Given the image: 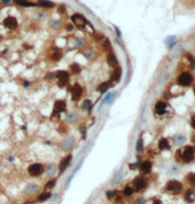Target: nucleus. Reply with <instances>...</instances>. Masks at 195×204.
Masks as SVG:
<instances>
[{
	"instance_id": "32",
	"label": "nucleus",
	"mask_w": 195,
	"mask_h": 204,
	"mask_svg": "<svg viewBox=\"0 0 195 204\" xmlns=\"http://www.w3.org/2000/svg\"><path fill=\"white\" fill-rule=\"evenodd\" d=\"M117 195H118V191H117V190H109L106 192V197L109 200H113V199H116V197H117Z\"/></svg>"
},
{
	"instance_id": "35",
	"label": "nucleus",
	"mask_w": 195,
	"mask_h": 204,
	"mask_svg": "<svg viewBox=\"0 0 195 204\" xmlns=\"http://www.w3.org/2000/svg\"><path fill=\"white\" fill-rule=\"evenodd\" d=\"M90 107H92V102L90 101H84V103H82V109L84 110H90Z\"/></svg>"
},
{
	"instance_id": "42",
	"label": "nucleus",
	"mask_w": 195,
	"mask_h": 204,
	"mask_svg": "<svg viewBox=\"0 0 195 204\" xmlns=\"http://www.w3.org/2000/svg\"><path fill=\"white\" fill-rule=\"evenodd\" d=\"M8 1H11V0H3V3H8Z\"/></svg>"
},
{
	"instance_id": "23",
	"label": "nucleus",
	"mask_w": 195,
	"mask_h": 204,
	"mask_svg": "<svg viewBox=\"0 0 195 204\" xmlns=\"http://www.w3.org/2000/svg\"><path fill=\"white\" fill-rule=\"evenodd\" d=\"M135 150H137V153H138V154H142V153H143V150H145V144H143V138H142V135L138 138V141H137V146H135Z\"/></svg>"
},
{
	"instance_id": "29",
	"label": "nucleus",
	"mask_w": 195,
	"mask_h": 204,
	"mask_svg": "<svg viewBox=\"0 0 195 204\" xmlns=\"http://www.w3.org/2000/svg\"><path fill=\"white\" fill-rule=\"evenodd\" d=\"M45 172L49 176H55L56 175V165H48V166H45Z\"/></svg>"
},
{
	"instance_id": "41",
	"label": "nucleus",
	"mask_w": 195,
	"mask_h": 204,
	"mask_svg": "<svg viewBox=\"0 0 195 204\" xmlns=\"http://www.w3.org/2000/svg\"><path fill=\"white\" fill-rule=\"evenodd\" d=\"M153 204H161V202H159V200H155V202H154Z\"/></svg>"
},
{
	"instance_id": "12",
	"label": "nucleus",
	"mask_w": 195,
	"mask_h": 204,
	"mask_svg": "<svg viewBox=\"0 0 195 204\" xmlns=\"http://www.w3.org/2000/svg\"><path fill=\"white\" fill-rule=\"evenodd\" d=\"M3 25L7 28V29H15V28L17 27V20H16V17H13V16L5 17L4 20H3Z\"/></svg>"
},
{
	"instance_id": "39",
	"label": "nucleus",
	"mask_w": 195,
	"mask_h": 204,
	"mask_svg": "<svg viewBox=\"0 0 195 204\" xmlns=\"http://www.w3.org/2000/svg\"><path fill=\"white\" fill-rule=\"evenodd\" d=\"M190 125H191V127H193V130H195V115H193V118H191Z\"/></svg>"
},
{
	"instance_id": "15",
	"label": "nucleus",
	"mask_w": 195,
	"mask_h": 204,
	"mask_svg": "<svg viewBox=\"0 0 195 204\" xmlns=\"http://www.w3.org/2000/svg\"><path fill=\"white\" fill-rule=\"evenodd\" d=\"M171 148V144H170V139L167 138H161L158 141V150L159 151H167Z\"/></svg>"
},
{
	"instance_id": "9",
	"label": "nucleus",
	"mask_w": 195,
	"mask_h": 204,
	"mask_svg": "<svg viewBox=\"0 0 195 204\" xmlns=\"http://www.w3.org/2000/svg\"><path fill=\"white\" fill-rule=\"evenodd\" d=\"M153 110H154V114H157V115H163V114H166V111H167V102L163 101V100L155 102Z\"/></svg>"
},
{
	"instance_id": "18",
	"label": "nucleus",
	"mask_w": 195,
	"mask_h": 204,
	"mask_svg": "<svg viewBox=\"0 0 195 204\" xmlns=\"http://www.w3.org/2000/svg\"><path fill=\"white\" fill-rule=\"evenodd\" d=\"M134 194H135V191H134V188H133L131 184H126L125 187L122 188V196L123 197H131Z\"/></svg>"
},
{
	"instance_id": "33",
	"label": "nucleus",
	"mask_w": 195,
	"mask_h": 204,
	"mask_svg": "<svg viewBox=\"0 0 195 204\" xmlns=\"http://www.w3.org/2000/svg\"><path fill=\"white\" fill-rule=\"evenodd\" d=\"M179 171H181V166H179L178 163H176V165H171V166H170V172H171V174H178Z\"/></svg>"
},
{
	"instance_id": "17",
	"label": "nucleus",
	"mask_w": 195,
	"mask_h": 204,
	"mask_svg": "<svg viewBox=\"0 0 195 204\" xmlns=\"http://www.w3.org/2000/svg\"><path fill=\"white\" fill-rule=\"evenodd\" d=\"M74 143H76V141H74V138H72V137H68L65 141L61 143V148L63 150H70L73 146H74Z\"/></svg>"
},
{
	"instance_id": "26",
	"label": "nucleus",
	"mask_w": 195,
	"mask_h": 204,
	"mask_svg": "<svg viewBox=\"0 0 195 204\" xmlns=\"http://www.w3.org/2000/svg\"><path fill=\"white\" fill-rule=\"evenodd\" d=\"M56 183H57V180H56V178L49 179V180L45 183V191H51V190H53V188L56 187Z\"/></svg>"
},
{
	"instance_id": "11",
	"label": "nucleus",
	"mask_w": 195,
	"mask_h": 204,
	"mask_svg": "<svg viewBox=\"0 0 195 204\" xmlns=\"http://www.w3.org/2000/svg\"><path fill=\"white\" fill-rule=\"evenodd\" d=\"M183 200L187 204H194L195 203V190L193 188H187L183 192Z\"/></svg>"
},
{
	"instance_id": "44",
	"label": "nucleus",
	"mask_w": 195,
	"mask_h": 204,
	"mask_svg": "<svg viewBox=\"0 0 195 204\" xmlns=\"http://www.w3.org/2000/svg\"><path fill=\"white\" fill-rule=\"evenodd\" d=\"M0 40H1V36H0Z\"/></svg>"
},
{
	"instance_id": "1",
	"label": "nucleus",
	"mask_w": 195,
	"mask_h": 204,
	"mask_svg": "<svg viewBox=\"0 0 195 204\" xmlns=\"http://www.w3.org/2000/svg\"><path fill=\"white\" fill-rule=\"evenodd\" d=\"M175 160L182 165H190L195 160V146L186 144L175 153Z\"/></svg>"
},
{
	"instance_id": "3",
	"label": "nucleus",
	"mask_w": 195,
	"mask_h": 204,
	"mask_svg": "<svg viewBox=\"0 0 195 204\" xmlns=\"http://www.w3.org/2000/svg\"><path fill=\"white\" fill-rule=\"evenodd\" d=\"M163 190H165V192L169 194H179L181 191H183V183L176 180V179H170L166 182Z\"/></svg>"
},
{
	"instance_id": "13",
	"label": "nucleus",
	"mask_w": 195,
	"mask_h": 204,
	"mask_svg": "<svg viewBox=\"0 0 195 204\" xmlns=\"http://www.w3.org/2000/svg\"><path fill=\"white\" fill-rule=\"evenodd\" d=\"M173 141H174V144H176L178 147H182V146H185V143L187 142V137H186L185 134L178 133V134H175L174 137H173Z\"/></svg>"
},
{
	"instance_id": "14",
	"label": "nucleus",
	"mask_w": 195,
	"mask_h": 204,
	"mask_svg": "<svg viewBox=\"0 0 195 204\" xmlns=\"http://www.w3.org/2000/svg\"><path fill=\"white\" fill-rule=\"evenodd\" d=\"M72 21L74 23V25L76 27H84L86 24V19L82 16V15H80V13H74L73 16H72Z\"/></svg>"
},
{
	"instance_id": "34",
	"label": "nucleus",
	"mask_w": 195,
	"mask_h": 204,
	"mask_svg": "<svg viewBox=\"0 0 195 204\" xmlns=\"http://www.w3.org/2000/svg\"><path fill=\"white\" fill-rule=\"evenodd\" d=\"M141 162H142V160H141V159H138L137 162L130 163V165H129V168H130V170H137L138 167H139V163H141Z\"/></svg>"
},
{
	"instance_id": "31",
	"label": "nucleus",
	"mask_w": 195,
	"mask_h": 204,
	"mask_svg": "<svg viewBox=\"0 0 195 204\" xmlns=\"http://www.w3.org/2000/svg\"><path fill=\"white\" fill-rule=\"evenodd\" d=\"M69 70H70V73H72V74H78L80 70H81V68H80L78 64H72L69 66Z\"/></svg>"
},
{
	"instance_id": "21",
	"label": "nucleus",
	"mask_w": 195,
	"mask_h": 204,
	"mask_svg": "<svg viewBox=\"0 0 195 204\" xmlns=\"http://www.w3.org/2000/svg\"><path fill=\"white\" fill-rule=\"evenodd\" d=\"M122 178H123V168H120L118 171L116 172V175H114V178L111 179V182H110V183H111V184H117V183H118V182H120Z\"/></svg>"
},
{
	"instance_id": "38",
	"label": "nucleus",
	"mask_w": 195,
	"mask_h": 204,
	"mask_svg": "<svg viewBox=\"0 0 195 204\" xmlns=\"http://www.w3.org/2000/svg\"><path fill=\"white\" fill-rule=\"evenodd\" d=\"M28 0H13V3L15 4H17V5H23L24 3H27Z\"/></svg>"
},
{
	"instance_id": "19",
	"label": "nucleus",
	"mask_w": 195,
	"mask_h": 204,
	"mask_svg": "<svg viewBox=\"0 0 195 204\" xmlns=\"http://www.w3.org/2000/svg\"><path fill=\"white\" fill-rule=\"evenodd\" d=\"M52 197V192L51 191H44L43 194H40L39 196H37V199H36V202L37 203H43V202H48L49 199Z\"/></svg>"
},
{
	"instance_id": "27",
	"label": "nucleus",
	"mask_w": 195,
	"mask_h": 204,
	"mask_svg": "<svg viewBox=\"0 0 195 204\" xmlns=\"http://www.w3.org/2000/svg\"><path fill=\"white\" fill-rule=\"evenodd\" d=\"M37 5H40V7L43 8H53L55 4L52 1H46V0H39L37 1Z\"/></svg>"
},
{
	"instance_id": "40",
	"label": "nucleus",
	"mask_w": 195,
	"mask_h": 204,
	"mask_svg": "<svg viewBox=\"0 0 195 204\" xmlns=\"http://www.w3.org/2000/svg\"><path fill=\"white\" fill-rule=\"evenodd\" d=\"M191 69L195 70V58H193V60H191Z\"/></svg>"
},
{
	"instance_id": "4",
	"label": "nucleus",
	"mask_w": 195,
	"mask_h": 204,
	"mask_svg": "<svg viewBox=\"0 0 195 204\" xmlns=\"http://www.w3.org/2000/svg\"><path fill=\"white\" fill-rule=\"evenodd\" d=\"M194 82V77L190 72H182L176 78V83L179 86H183V88H188L190 85H193Z\"/></svg>"
},
{
	"instance_id": "8",
	"label": "nucleus",
	"mask_w": 195,
	"mask_h": 204,
	"mask_svg": "<svg viewBox=\"0 0 195 204\" xmlns=\"http://www.w3.org/2000/svg\"><path fill=\"white\" fill-rule=\"evenodd\" d=\"M72 160H73V155H72V154H68V155H65L63 159H61L60 165H58V174H64L65 170H66L68 167L70 166Z\"/></svg>"
},
{
	"instance_id": "20",
	"label": "nucleus",
	"mask_w": 195,
	"mask_h": 204,
	"mask_svg": "<svg viewBox=\"0 0 195 204\" xmlns=\"http://www.w3.org/2000/svg\"><path fill=\"white\" fill-rule=\"evenodd\" d=\"M65 109H66V102L65 101H56L55 102V110H57L58 113L65 111Z\"/></svg>"
},
{
	"instance_id": "24",
	"label": "nucleus",
	"mask_w": 195,
	"mask_h": 204,
	"mask_svg": "<svg viewBox=\"0 0 195 204\" xmlns=\"http://www.w3.org/2000/svg\"><path fill=\"white\" fill-rule=\"evenodd\" d=\"M108 63H109L110 66H117V65H118V61H117L116 54L111 53V52H110L109 54H108Z\"/></svg>"
},
{
	"instance_id": "43",
	"label": "nucleus",
	"mask_w": 195,
	"mask_h": 204,
	"mask_svg": "<svg viewBox=\"0 0 195 204\" xmlns=\"http://www.w3.org/2000/svg\"><path fill=\"white\" fill-rule=\"evenodd\" d=\"M193 92H194V94H195V86H194V89H193Z\"/></svg>"
},
{
	"instance_id": "2",
	"label": "nucleus",
	"mask_w": 195,
	"mask_h": 204,
	"mask_svg": "<svg viewBox=\"0 0 195 204\" xmlns=\"http://www.w3.org/2000/svg\"><path fill=\"white\" fill-rule=\"evenodd\" d=\"M131 185L134 188L135 192H143V191L147 190L149 187V182H147V178L143 175H139V176H135L131 182Z\"/></svg>"
},
{
	"instance_id": "30",
	"label": "nucleus",
	"mask_w": 195,
	"mask_h": 204,
	"mask_svg": "<svg viewBox=\"0 0 195 204\" xmlns=\"http://www.w3.org/2000/svg\"><path fill=\"white\" fill-rule=\"evenodd\" d=\"M175 44H176V37L175 36H171V37H169V39H166V45L169 49H173Z\"/></svg>"
},
{
	"instance_id": "7",
	"label": "nucleus",
	"mask_w": 195,
	"mask_h": 204,
	"mask_svg": "<svg viewBox=\"0 0 195 204\" xmlns=\"http://www.w3.org/2000/svg\"><path fill=\"white\" fill-rule=\"evenodd\" d=\"M139 171H141V175H150L151 171H153V162L149 159H145L139 163Z\"/></svg>"
},
{
	"instance_id": "6",
	"label": "nucleus",
	"mask_w": 195,
	"mask_h": 204,
	"mask_svg": "<svg viewBox=\"0 0 195 204\" xmlns=\"http://www.w3.org/2000/svg\"><path fill=\"white\" fill-rule=\"evenodd\" d=\"M56 77H57V85L60 88H65L69 83V73L66 70H58L56 73Z\"/></svg>"
},
{
	"instance_id": "16",
	"label": "nucleus",
	"mask_w": 195,
	"mask_h": 204,
	"mask_svg": "<svg viewBox=\"0 0 195 204\" xmlns=\"http://www.w3.org/2000/svg\"><path fill=\"white\" fill-rule=\"evenodd\" d=\"M185 182L187 183L188 188L195 190V172H188V174L185 176Z\"/></svg>"
},
{
	"instance_id": "37",
	"label": "nucleus",
	"mask_w": 195,
	"mask_h": 204,
	"mask_svg": "<svg viewBox=\"0 0 195 204\" xmlns=\"http://www.w3.org/2000/svg\"><path fill=\"white\" fill-rule=\"evenodd\" d=\"M145 203H146V199H145V197H139V199L135 200L134 204H145Z\"/></svg>"
},
{
	"instance_id": "36",
	"label": "nucleus",
	"mask_w": 195,
	"mask_h": 204,
	"mask_svg": "<svg viewBox=\"0 0 195 204\" xmlns=\"http://www.w3.org/2000/svg\"><path fill=\"white\" fill-rule=\"evenodd\" d=\"M52 58H53V61H58V60L61 58V52L56 49V53H53V56H52Z\"/></svg>"
},
{
	"instance_id": "5",
	"label": "nucleus",
	"mask_w": 195,
	"mask_h": 204,
	"mask_svg": "<svg viewBox=\"0 0 195 204\" xmlns=\"http://www.w3.org/2000/svg\"><path fill=\"white\" fill-rule=\"evenodd\" d=\"M28 175L32 178H39L45 172V166L43 163H33V165L28 166Z\"/></svg>"
},
{
	"instance_id": "25",
	"label": "nucleus",
	"mask_w": 195,
	"mask_h": 204,
	"mask_svg": "<svg viewBox=\"0 0 195 204\" xmlns=\"http://www.w3.org/2000/svg\"><path fill=\"white\" fill-rule=\"evenodd\" d=\"M121 74H122V72H121V68H117V69L114 70V73L111 74V78H110V81L118 82L120 80H121Z\"/></svg>"
},
{
	"instance_id": "10",
	"label": "nucleus",
	"mask_w": 195,
	"mask_h": 204,
	"mask_svg": "<svg viewBox=\"0 0 195 204\" xmlns=\"http://www.w3.org/2000/svg\"><path fill=\"white\" fill-rule=\"evenodd\" d=\"M70 93H72V100L73 101H78L80 98L82 97L84 89L80 83H74V85L70 88Z\"/></svg>"
},
{
	"instance_id": "28",
	"label": "nucleus",
	"mask_w": 195,
	"mask_h": 204,
	"mask_svg": "<svg viewBox=\"0 0 195 204\" xmlns=\"http://www.w3.org/2000/svg\"><path fill=\"white\" fill-rule=\"evenodd\" d=\"M37 190H39V185H37V184H29V185H28V188L25 190V194L29 195V196H32V195L35 194Z\"/></svg>"
},
{
	"instance_id": "22",
	"label": "nucleus",
	"mask_w": 195,
	"mask_h": 204,
	"mask_svg": "<svg viewBox=\"0 0 195 204\" xmlns=\"http://www.w3.org/2000/svg\"><path fill=\"white\" fill-rule=\"evenodd\" d=\"M110 85L111 83L110 82H102V83H100L98 85V88H97V90L101 93V94H105L108 90H109V88H110Z\"/></svg>"
}]
</instances>
